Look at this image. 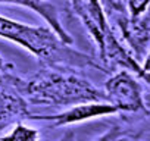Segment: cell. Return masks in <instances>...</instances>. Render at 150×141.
<instances>
[{"instance_id":"cell-1","label":"cell","mask_w":150,"mask_h":141,"mask_svg":"<svg viewBox=\"0 0 150 141\" xmlns=\"http://www.w3.org/2000/svg\"><path fill=\"white\" fill-rule=\"evenodd\" d=\"M0 37L28 50L44 68L78 70L93 66L103 69L91 56L65 44L50 27H33L0 15Z\"/></svg>"},{"instance_id":"cell-2","label":"cell","mask_w":150,"mask_h":141,"mask_svg":"<svg viewBox=\"0 0 150 141\" xmlns=\"http://www.w3.org/2000/svg\"><path fill=\"white\" fill-rule=\"evenodd\" d=\"M22 93L28 103L50 107L75 106L88 102H106L105 93L77 70L43 68L22 81Z\"/></svg>"},{"instance_id":"cell-3","label":"cell","mask_w":150,"mask_h":141,"mask_svg":"<svg viewBox=\"0 0 150 141\" xmlns=\"http://www.w3.org/2000/svg\"><path fill=\"white\" fill-rule=\"evenodd\" d=\"M68 3L94 41L99 57L103 62V69L121 68L129 70L135 63V57H132L119 43L108 21L102 0H68Z\"/></svg>"},{"instance_id":"cell-4","label":"cell","mask_w":150,"mask_h":141,"mask_svg":"<svg viewBox=\"0 0 150 141\" xmlns=\"http://www.w3.org/2000/svg\"><path fill=\"white\" fill-rule=\"evenodd\" d=\"M105 99L119 112H141L146 109L143 90L132 72L121 69L105 82Z\"/></svg>"},{"instance_id":"cell-5","label":"cell","mask_w":150,"mask_h":141,"mask_svg":"<svg viewBox=\"0 0 150 141\" xmlns=\"http://www.w3.org/2000/svg\"><path fill=\"white\" fill-rule=\"evenodd\" d=\"M22 81L12 70H0V131L31 115L30 103L22 93Z\"/></svg>"},{"instance_id":"cell-6","label":"cell","mask_w":150,"mask_h":141,"mask_svg":"<svg viewBox=\"0 0 150 141\" xmlns=\"http://www.w3.org/2000/svg\"><path fill=\"white\" fill-rule=\"evenodd\" d=\"M116 113H119V110L108 102H88V103H80V104L71 106L69 109L54 115H30L28 119L47 121L52 122L53 126H63V125L86 122L90 119H97L102 116H110Z\"/></svg>"},{"instance_id":"cell-7","label":"cell","mask_w":150,"mask_h":141,"mask_svg":"<svg viewBox=\"0 0 150 141\" xmlns=\"http://www.w3.org/2000/svg\"><path fill=\"white\" fill-rule=\"evenodd\" d=\"M113 19L134 56L140 59L150 47V6L138 16L121 13L113 16Z\"/></svg>"},{"instance_id":"cell-8","label":"cell","mask_w":150,"mask_h":141,"mask_svg":"<svg viewBox=\"0 0 150 141\" xmlns=\"http://www.w3.org/2000/svg\"><path fill=\"white\" fill-rule=\"evenodd\" d=\"M0 3L18 5V6H24V8H28L37 12L65 44H72V37L63 28V24L60 19L62 8L54 0H0Z\"/></svg>"},{"instance_id":"cell-9","label":"cell","mask_w":150,"mask_h":141,"mask_svg":"<svg viewBox=\"0 0 150 141\" xmlns=\"http://www.w3.org/2000/svg\"><path fill=\"white\" fill-rule=\"evenodd\" d=\"M0 141H40V132L38 129L28 126L19 121L9 132L0 137Z\"/></svg>"},{"instance_id":"cell-10","label":"cell","mask_w":150,"mask_h":141,"mask_svg":"<svg viewBox=\"0 0 150 141\" xmlns=\"http://www.w3.org/2000/svg\"><path fill=\"white\" fill-rule=\"evenodd\" d=\"M127 6L129 16H138L147 11V8L150 6V0H127Z\"/></svg>"},{"instance_id":"cell-11","label":"cell","mask_w":150,"mask_h":141,"mask_svg":"<svg viewBox=\"0 0 150 141\" xmlns=\"http://www.w3.org/2000/svg\"><path fill=\"white\" fill-rule=\"evenodd\" d=\"M96 141H132V138L128 134L122 132L121 128H116L115 126V128H112L109 132H106L105 135H102Z\"/></svg>"},{"instance_id":"cell-12","label":"cell","mask_w":150,"mask_h":141,"mask_svg":"<svg viewBox=\"0 0 150 141\" xmlns=\"http://www.w3.org/2000/svg\"><path fill=\"white\" fill-rule=\"evenodd\" d=\"M102 5L103 8L108 11L109 15L116 16L121 13H127V9L122 3V0H102Z\"/></svg>"},{"instance_id":"cell-13","label":"cell","mask_w":150,"mask_h":141,"mask_svg":"<svg viewBox=\"0 0 150 141\" xmlns=\"http://www.w3.org/2000/svg\"><path fill=\"white\" fill-rule=\"evenodd\" d=\"M141 70H143V72H146V74H150V47H149L147 54L144 57V63L141 65Z\"/></svg>"},{"instance_id":"cell-14","label":"cell","mask_w":150,"mask_h":141,"mask_svg":"<svg viewBox=\"0 0 150 141\" xmlns=\"http://www.w3.org/2000/svg\"><path fill=\"white\" fill-rule=\"evenodd\" d=\"M13 69V65L6 62L2 56H0V70H12Z\"/></svg>"},{"instance_id":"cell-15","label":"cell","mask_w":150,"mask_h":141,"mask_svg":"<svg viewBox=\"0 0 150 141\" xmlns=\"http://www.w3.org/2000/svg\"><path fill=\"white\" fill-rule=\"evenodd\" d=\"M137 77H140L143 81H146L149 85H150V74H146V72H143V70H141V66H140V69L137 70V74H135Z\"/></svg>"},{"instance_id":"cell-16","label":"cell","mask_w":150,"mask_h":141,"mask_svg":"<svg viewBox=\"0 0 150 141\" xmlns=\"http://www.w3.org/2000/svg\"><path fill=\"white\" fill-rule=\"evenodd\" d=\"M66 2H68V0H66Z\"/></svg>"}]
</instances>
